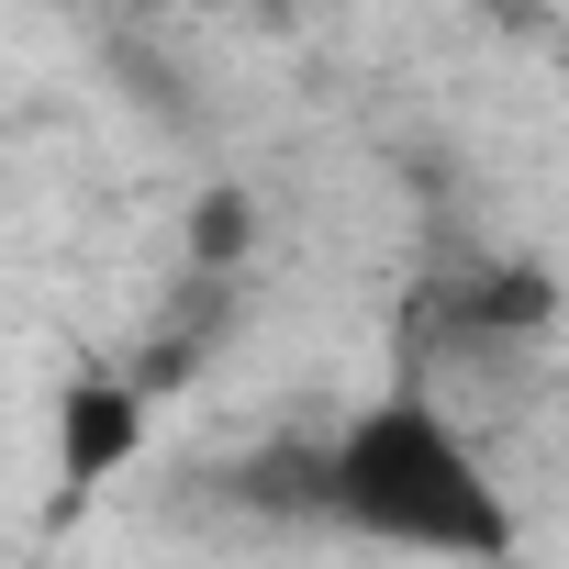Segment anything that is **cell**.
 <instances>
[{"instance_id": "cell-1", "label": "cell", "mask_w": 569, "mask_h": 569, "mask_svg": "<svg viewBox=\"0 0 569 569\" xmlns=\"http://www.w3.org/2000/svg\"><path fill=\"white\" fill-rule=\"evenodd\" d=\"M325 525L413 558H480V569L513 558V502L436 391H380L325 436Z\"/></svg>"}, {"instance_id": "cell-2", "label": "cell", "mask_w": 569, "mask_h": 569, "mask_svg": "<svg viewBox=\"0 0 569 569\" xmlns=\"http://www.w3.org/2000/svg\"><path fill=\"white\" fill-rule=\"evenodd\" d=\"M146 413H157V402H146L123 369L68 380V391H57V491L90 502L101 480H123V469L146 458Z\"/></svg>"}, {"instance_id": "cell-3", "label": "cell", "mask_w": 569, "mask_h": 569, "mask_svg": "<svg viewBox=\"0 0 569 569\" xmlns=\"http://www.w3.org/2000/svg\"><path fill=\"white\" fill-rule=\"evenodd\" d=\"M447 325H469V347H536L558 325V291H547L536 268H480L469 291L447 302Z\"/></svg>"}, {"instance_id": "cell-4", "label": "cell", "mask_w": 569, "mask_h": 569, "mask_svg": "<svg viewBox=\"0 0 569 569\" xmlns=\"http://www.w3.org/2000/svg\"><path fill=\"white\" fill-rule=\"evenodd\" d=\"M246 246H257V201H246V190H201V201H190V268H201V279H234Z\"/></svg>"}]
</instances>
